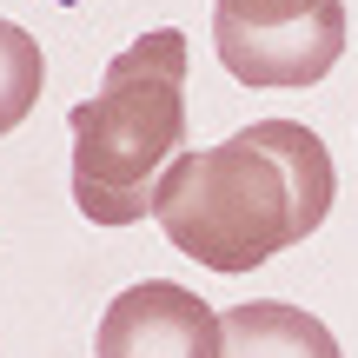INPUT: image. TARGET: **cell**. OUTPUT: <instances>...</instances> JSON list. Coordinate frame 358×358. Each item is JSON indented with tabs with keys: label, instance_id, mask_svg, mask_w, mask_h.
I'll return each instance as SVG.
<instances>
[{
	"label": "cell",
	"instance_id": "obj_1",
	"mask_svg": "<svg viewBox=\"0 0 358 358\" xmlns=\"http://www.w3.org/2000/svg\"><path fill=\"white\" fill-rule=\"evenodd\" d=\"M338 199L332 153L299 120H252L245 133L179 153L159 179V232L206 272H252L312 239Z\"/></svg>",
	"mask_w": 358,
	"mask_h": 358
},
{
	"label": "cell",
	"instance_id": "obj_4",
	"mask_svg": "<svg viewBox=\"0 0 358 358\" xmlns=\"http://www.w3.org/2000/svg\"><path fill=\"white\" fill-rule=\"evenodd\" d=\"M213 47H219V66L245 87H312L345 53V0H325L312 20L272 27V34H245V27L213 20Z\"/></svg>",
	"mask_w": 358,
	"mask_h": 358
},
{
	"label": "cell",
	"instance_id": "obj_6",
	"mask_svg": "<svg viewBox=\"0 0 358 358\" xmlns=\"http://www.w3.org/2000/svg\"><path fill=\"white\" fill-rule=\"evenodd\" d=\"M40 87H47V60H40L34 34L13 20H0V133H13L34 113Z\"/></svg>",
	"mask_w": 358,
	"mask_h": 358
},
{
	"label": "cell",
	"instance_id": "obj_7",
	"mask_svg": "<svg viewBox=\"0 0 358 358\" xmlns=\"http://www.w3.org/2000/svg\"><path fill=\"white\" fill-rule=\"evenodd\" d=\"M325 0H213L219 27H245V34H272V27H299L312 20Z\"/></svg>",
	"mask_w": 358,
	"mask_h": 358
},
{
	"label": "cell",
	"instance_id": "obj_2",
	"mask_svg": "<svg viewBox=\"0 0 358 358\" xmlns=\"http://www.w3.org/2000/svg\"><path fill=\"white\" fill-rule=\"evenodd\" d=\"M73 206L93 226L153 213L159 179L186 146V34L159 27L106 60L93 100L73 106Z\"/></svg>",
	"mask_w": 358,
	"mask_h": 358
},
{
	"label": "cell",
	"instance_id": "obj_3",
	"mask_svg": "<svg viewBox=\"0 0 358 358\" xmlns=\"http://www.w3.org/2000/svg\"><path fill=\"white\" fill-rule=\"evenodd\" d=\"M219 312L173 279H140L106 306L93 358H219Z\"/></svg>",
	"mask_w": 358,
	"mask_h": 358
},
{
	"label": "cell",
	"instance_id": "obj_5",
	"mask_svg": "<svg viewBox=\"0 0 358 358\" xmlns=\"http://www.w3.org/2000/svg\"><path fill=\"white\" fill-rule=\"evenodd\" d=\"M226 338H219V358H345L338 338L325 332L312 312L285 306V299H252V306L219 312Z\"/></svg>",
	"mask_w": 358,
	"mask_h": 358
}]
</instances>
